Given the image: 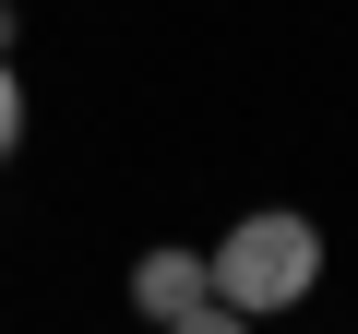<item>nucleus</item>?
Wrapping results in <instances>:
<instances>
[{
  "label": "nucleus",
  "instance_id": "obj_2",
  "mask_svg": "<svg viewBox=\"0 0 358 334\" xmlns=\"http://www.w3.org/2000/svg\"><path fill=\"white\" fill-rule=\"evenodd\" d=\"M192 298H215V263H203V251H143V263H131V310H143V322H179Z\"/></svg>",
  "mask_w": 358,
  "mask_h": 334
},
{
  "label": "nucleus",
  "instance_id": "obj_5",
  "mask_svg": "<svg viewBox=\"0 0 358 334\" xmlns=\"http://www.w3.org/2000/svg\"><path fill=\"white\" fill-rule=\"evenodd\" d=\"M0 48H13V0H0Z\"/></svg>",
  "mask_w": 358,
  "mask_h": 334
},
{
  "label": "nucleus",
  "instance_id": "obj_1",
  "mask_svg": "<svg viewBox=\"0 0 358 334\" xmlns=\"http://www.w3.org/2000/svg\"><path fill=\"white\" fill-rule=\"evenodd\" d=\"M310 286H322V227H310V215L263 203V215H239V227L215 239V298H227V310H299Z\"/></svg>",
  "mask_w": 358,
  "mask_h": 334
},
{
  "label": "nucleus",
  "instance_id": "obj_4",
  "mask_svg": "<svg viewBox=\"0 0 358 334\" xmlns=\"http://www.w3.org/2000/svg\"><path fill=\"white\" fill-rule=\"evenodd\" d=\"M24 143V72H13V48H0V155Z\"/></svg>",
  "mask_w": 358,
  "mask_h": 334
},
{
  "label": "nucleus",
  "instance_id": "obj_3",
  "mask_svg": "<svg viewBox=\"0 0 358 334\" xmlns=\"http://www.w3.org/2000/svg\"><path fill=\"white\" fill-rule=\"evenodd\" d=\"M167 334H251V310H227V298H192V310H179Z\"/></svg>",
  "mask_w": 358,
  "mask_h": 334
}]
</instances>
